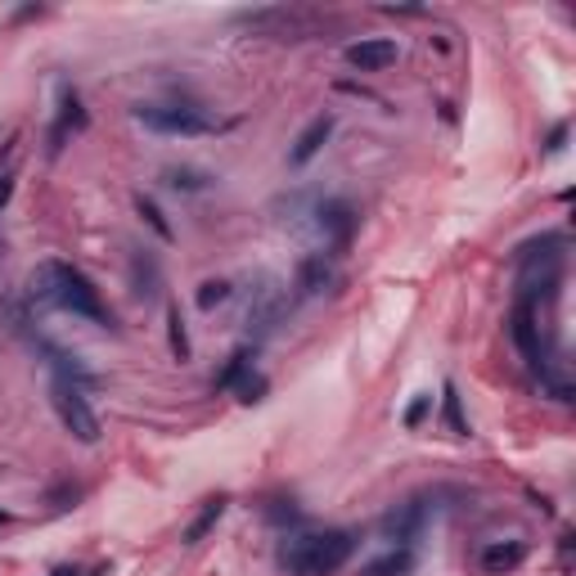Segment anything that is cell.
Listing matches in <instances>:
<instances>
[{"instance_id":"2","label":"cell","mask_w":576,"mask_h":576,"mask_svg":"<svg viewBox=\"0 0 576 576\" xmlns=\"http://www.w3.org/2000/svg\"><path fill=\"white\" fill-rule=\"evenodd\" d=\"M352 554H356L352 531H306V536H289L280 563L293 576H338Z\"/></svg>"},{"instance_id":"14","label":"cell","mask_w":576,"mask_h":576,"mask_svg":"<svg viewBox=\"0 0 576 576\" xmlns=\"http://www.w3.org/2000/svg\"><path fill=\"white\" fill-rule=\"evenodd\" d=\"M325 284H329V257H325V252L306 257L302 271H297V293H302V297H316Z\"/></svg>"},{"instance_id":"19","label":"cell","mask_w":576,"mask_h":576,"mask_svg":"<svg viewBox=\"0 0 576 576\" xmlns=\"http://www.w3.org/2000/svg\"><path fill=\"white\" fill-rule=\"evenodd\" d=\"M136 212L153 225V230H158V239H172V225H167V216H163V208L158 203H153V199H144V195H136Z\"/></svg>"},{"instance_id":"20","label":"cell","mask_w":576,"mask_h":576,"mask_svg":"<svg viewBox=\"0 0 576 576\" xmlns=\"http://www.w3.org/2000/svg\"><path fill=\"white\" fill-rule=\"evenodd\" d=\"M235 392H239V401L244 405H252V401H261L266 397V374H257V369H248L239 383H235Z\"/></svg>"},{"instance_id":"21","label":"cell","mask_w":576,"mask_h":576,"mask_svg":"<svg viewBox=\"0 0 576 576\" xmlns=\"http://www.w3.org/2000/svg\"><path fill=\"white\" fill-rule=\"evenodd\" d=\"M225 297H230V280H208V284H199V306H203V311L221 306Z\"/></svg>"},{"instance_id":"1","label":"cell","mask_w":576,"mask_h":576,"mask_svg":"<svg viewBox=\"0 0 576 576\" xmlns=\"http://www.w3.org/2000/svg\"><path fill=\"white\" fill-rule=\"evenodd\" d=\"M32 297L50 302L55 311H63V316H77V320H91L99 329H113V311L104 306L95 280L82 271V266H72V261H42V266H36Z\"/></svg>"},{"instance_id":"12","label":"cell","mask_w":576,"mask_h":576,"mask_svg":"<svg viewBox=\"0 0 576 576\" xmlns=\"http://www.w3.org/2000/svg\"><path fill=\"white\" fill-rule=\"evenodd\" d=\"M414 567H419L414 550H410V545H392L388 554L369 559V563L361 567V576H414Z\"/></svg>"},{"instance_id":"13","label":"cell","mask_w":576,"mask_h":576,"mask_svg":"<svg viewBox=\"0 0 576 576\" xmlns=\"http://www.w3.org/2000/svg\"><path fill=\"white\" fill-rule=\"evenodd\" d=\"M225 505H230V501H225V495H212V501H203V509H199V518H195V522H189V527H185V536H180V541H185V545H199V541H203V536H208V531H212V527H216V522L225 518Z\"/></svg>"},{"instance_id":"4","label":"cell","mask_w":576,"mask_h":576,"mask_svg":"<svg viewBox=\"0 0 576 576\" xmlns=\"http://www.w3.org/2000/svg\"><path fill=\"white\" fill-rule=\"evenodd\" d=\"M50 405H55V414H59V424H63L77 442H82V446H95V442H99V414H95V405H91V397H86L82 383L55 378V383H50Z\"/></svg>"},{"instance_id":"15","label":"cell","mask_w":576,"mask_h":576,"mask_svg":"<svg viewBox=\"0 0 576 576\" xmlns=\"http://www.w3.org/2000/svg\"><path fill=\"white\" fill-rule=\"evenodd\" d=\"M252 361H257V352H252V348H239L235 356L225 361V369L216 374V392H235V383H239V378H244L248 369H257Z\"/></svg>"},{"instance_id":"22","label":"cell","mask_w":576,"mask_h":576,"mask_svg":"<svg viewBox=\"0 0 576 576\" xmlns=\"http://www.w3.org/2000/svg\"><path fill=\"white\" fill-rule=\"evenodd\" d=\"M428 410H433V392H424V397H414V405L405 410V428H419L428 419Z\"/></svg>"},{"instance_id":"7","label":"cell","mask_w":576,"mask_h":576,"mask_svg":"<svg viewBox=\"0 0 576 576\" xmlns=\"http://www.w3.org/2000/svg\"><path fill=\"white\" fill-rule=\"evenodd\" d=\"M342 59H348L356 72H388L401 59V46L392 36H361V42H352L342 50Z\"/></svg>"},{"instance_id":"6","label":"cell","mask_w":576,"mask_h":576,"mask_svg":"<svg viewBox=\"0 0 576 576\" xmlns=\"http://www.w3.org/2000/svg\"><path fill=\"white\" fill-rule=\"evenodd\" d=\"M239 23L257 27V32H271V36H311L316 27V14H306V10H248L239 14Z\"/></svg>"},{"instance_id":"11","label":"cell","mask_w":576,"mask_h":576,"mask_svg":"<svg viewBox=\"0 0 576 576\" xmlns=\"http://www.w3.org/2000/svg\"><path fill=\"white\" fill-rule=\"evenodd\" d=\"M333 127H338V118H333V113H320V118H311V122H306V127H302V136H297V144L289 149V163H293V167H306V163H311L316 153L329 144Z\"/></svg>"},{"instance_id":"16","label":"cell","mask_w":576,"mask_h":576,"mask_svg":"<svg viewBox=\"0 0 576 576\" xmlns=\"http://www.w3.org/2000/svg\"><path fill=\"white\" fill-rule=\"evenodd\" d=\"M167 348H172V361H180V365L195 356V348H189V333H185L180 306H167Z\"/></svg>"},{"instance_id":"17","label":"cell","mask_w":576,"mask_h":576,"mask_svg":"<svg viewBox=\"0 0 576 576\" xmlns=\"http://www.w3.org/2000/svg\"><path fill=\"white\" fill-rule=\"evenodd\" d=\"M14 180H19V136H10V144L0 149V208L10 203Z\"/></svg>"},{"instance_id":"25","label":"cell","mask_w":576,"mask_h":576,"mask_svg":"<svg viewBox=\"0 0 576 576\" xmlns=\"http://www.w3.org/2000/svg\"><path fill=\"white\" fill-rule=\"evenodd\" d=\"M55 576H77V567H68V563H63V567H55Z\"/></svg>"},{"instance_id":"10","label":"cell","mask_w":576,"mask_h":576,"mask_svg":"<svg viewBox=\"0 0 576 576\" xmlns=\"http://www.w3.org/2000/svg\"><path fill=\"white\" fill-rule=\"evenodd\" d=\"M522 563H527V541H491L478 554V572L482 576H509Z\"/></svg>"},{"instance_id":"23","label":"cell","mask_w":576,"mask_h":576,"mask_svg":"<svg viewBox=\"0 0 576 576\" xmlns=\"http://www.w3.org/2000/svg\"><path fill=\"white\" fill-rule=\"evenodd\" d=\"M167 185H172V189H203L208 180H203L199 172H167Z\"/></svg>"},{"instance_id":"24","label":"cell","mask_w":576,"mask_h":576,"mask_svg":"<svg viewBox=\"0 0 576 576\" xmlns=\"http://www.w3.org/2000/svg\"><path fill=\"white\" fill-rule=\"evenodd\" d=\"M563 140H567V122H559V127L550 131V140H545V153H559V149H563Z\"/></svg>"},{"instance_id":"8","label":"cell","mask_w":576,"mask_h":576,"mask_svg":"<svg viewBox=\"0 0 576 576\" xmlns=\"http://www.w3.org/2000/svg\"><path fill=\"white\" fill-rule=\"evenodd\" d=\"M86 108H82V95H77L72 86H63L59 91V108H55V127H50V144H46V153L50 158H59L63 153V144H68V136H77V131H86Z\"/></svg>"},{"instance_id":"5","label":"cell","mask_w":576,"mask_h":576,"mask_svg":"<svg viewBox=\"0 0 576 576\" xmlns=\"http://www.w3.org/2000/svg\"><path fill=\"white\" fill-rule=\"evenodd\" d=\"M424 527H428V505L419 501V495L401 501L388 518H383V536H388L392 545H410V550H414L419 536H424Z\"/></svg>"},{"instance_id":"18","label":"cell","mask_w":576,"mask_h":576,"mask_svg":"<svg viewBox=\"0 0 576 576\" xmlns=\"http://www.w3.org/2000/svg\"><path fill=\"white\" fill-rule=\"evenodd\" d=\"M442 419H446V428L455 437H469V419H465V405H459V388H455V383H446V388H442Z\"/></svg>"},{"instance_id":"3","label":"cell","mask_w":576,"mask_h":576,"mask_svg":"<svg viewBox=\"0 0 576 576\" xmlns=\"http://www.w3.org/2000/svg\"><path fill=\"white\" fill-rule=\"evenodd\" d=\"M136 122L153 136H176V140H199L221 131V122L199 104H136Z\"/></svg>"},{"instance_id":"9","label":"cell","mask_w":576,"mask_h":576,"mask_svg":"<svg viewBox=\"0 0 576 576\" xmlns=\"http://www.w3.org/2000/svg\"><path fill=\"white\" fill-rule=\"evenodd\" d=\"M320 230H325V239H329V257H338L342 248L352 244V235H356V212H352V203H342V199L320 203Z\"/></svg>"}]
</instances>
